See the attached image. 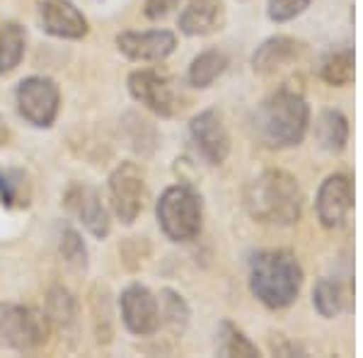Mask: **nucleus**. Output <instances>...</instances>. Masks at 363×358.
<instances>
[{"label": "nucleus", "mask_w": 363, "mask_h": 358, "mask_svg": "<svg viewBox=\"0 0 363 358\" xmlns=\"http://www.w3.org/2000/svg\"><path fill=\"white\" fill-rule=\"evenodd\" d=\"M245 211L262 225L291 228L303 216V189L298 179L286 169L269 167L247 181L242 191Z\"/></svg>", "instance_id": "f257e3e1"}, {"label": "nucleus", "mask_w": 363, "mask_h": 358, "mask_svg": "<svg viewBox=\"0 0 363 358\" xmlns=\"http://www.w3.org/2000/svg\"><path fill=\"white\" fill-rule=\"evenodd\" d=\"M255 136L264 148L286 150L301 145L310 128V104L298 90H281L272 92L259 102L252 116Z\"/></svg>", "instance_id": "f03ea898"}, {"label": "nucleus", "mask_w": 363, "mask_h": 358, "mask_svg": "<svg viewBox=\"0 0 363 358\" xmlns=\"http://www.w3.org/2000/svg\"><path fill=\"white\" fill-rule=\"evenodd\" d=\"M306 272L294 252L259 250L250 257L247 284L252 296L269 310L291 308L301 296Z\"/></svg>", "instance_id": "7ed1b4c3"}, {"label": "nucleus", "mask_w": 363, "mask_h": 358, "mask_svg": "<svg viewBox=\"0 0 363 358\" xmlns=\"http://www.w3.org/2000/svg\"><path fill=\"white\" fill-rule=\"evenodd\" d=\"M155 218L162 235L174 245L194 242L203 228V198L194 186L172 184L155 203Z\"/></svg>", "instance_id": "20e7f679"}, {"label": "nucleus", "mask_w": 363, "mask_h": 358, "mask_svg": "<svg viewBox=\"0 0 363 358\" xmlns=\"http://www.w3.org/2000/svg\"><path fill=\"white\" fill-rule=\"evenodd\" d=\"M51 325L44 310L17 303H0V342L8 349L27 354L42 349L49 339Z\"/></svg>", "instance_id": "39448f33"}, {"label": "nucleus", "mask_w": 363, "mask_h": 358, "mask_svg": "<svg viewBox=\"0 0 363 358\" xmlns=\"http://www.w3.org/2000/svg\"><path fill=\"white\" fill-rule=\"evenodd\" d=\"M15 107L25 124L51 128L61 111V87L49 75H29L15 87Z\"/></svg>", "instance_id": "423d86ee"}, {"label": "nucleus", "mask_w": 363, "mask_h": 358, "mask_svg": "<svg viewBox=\"0 0 363 358\" xmlns=\"http://www.w3.org/2000/svg\"><path fill=\"white\" fill-rule=\"evenodd\" d=\"M189 140L208 167H220L233 150V138L218 109H203L189 121Z\"/></svg>", "instance_id": "0eeeda50"}, {"label": "nucleus", "mask_w": 363, "mask_h": 358, "mask_svg": "<svg viewBox=\"0 0 363 358\" xmlns=\"http://www.w3.org/2000/svg\"><path fill=\"white\" fill-rule=\"evenodd\" d=\"M109 203L112 213L124 225H133L138 220L145 203V177L136 162H119L109 174Z\"/></svg>", "instance_id": "6e6552de"}, {"label": "nucleus", "mask_w": 363, "mask_h": 358, "mask_svg": "<svg viewBox=\"0 0 363 358\" xmlns=\"http://www.w3.org/2000/svg\"><path fill=\"white\" fill-rule=\"evenodd\" d=\"M63 208L95 240H107L112 233V213L104 206L102 194L87 181H73L63 191Z\"/></svg>", "instance_id": "1a4fd4ad"}, {"label": "nucleus", "mask_w": 363, "mask_h": 358, "mask_svg": "<svg viewBox=\"0 0 363 358\" xmlns=\"http://www.w3.org/2000/svg\"><path fill=\"white\" fill-rule=\"evenodd\" d=\"M126 90L133 97V102H138L140 107L160 116V119H169V116L177 114V92H174L169 78L157 73V70H131L126 78Z\"/></svg>", "instance_id": "9d476101"}, {"label": "nucleus", "mask_w": 363, "mask_h": 358, "mask_svg": "<svg viewBox=\"0 0 363 358\" xmlns=\"http://www.w3.org/2000/svg\"><path fill=\"white\" fill-rule=\"evenodd\" d=\"M119 315L126 332L133 337H150L160 330L157 296L143 284H128L119 296Z\"/></svg>", "instance_id": "9b49d317"}, {"label": "nucleus", "mask_w": 363, "mask_h": 358, "mask_svg": "<svg viewBox=\"0 0 363 358\" xmlns=\"http://www.w3.org/2000/svg\"><path fill=\"white\" fill-rule=\"evenodd\" d=\"M351 211H354V181L349 174L335 172L325 177L315 198V213L320 225L327 230H339L347 225Z\"/></svg>", "instance_id": "f8f14e48"}, {"label": "nucleus", "mask_w": 363, "mask_h": 358, "mask_svg": "<svg viewBox=\"0 0 363 358\" xmlns=\"http://www.w3.org/2000/svg\"><path fill=\"white\" fill-rule=\"evenodd\" d=\"M116 49L121 56L136 63H160L174 54L177 37L169 29H148V32L116 34Z\"/></svg>", "instance_id": "ddd939ff"}, {"label": "nucleus", "mask_w": 363, "mask_h": 358, "mask_svg": "<svg viewBox=\"0 0 363 358\" xmlns=\"http://www.w3.org/2000/svg\"><path fill=\"white\" fill-rule=\"evenodd\" d=\"M39 25L49 37L66 42H78L90 32V22L73 0H39Z\"/></svg>", "instance_id": "4468645a"}, {"label": "nucleus", "mask_w": 363, "mask_h": 358, "mask_svg": "<svg viewBox=\"0 0 363 358\" xmlns=\"http://www.w3.org/2000/svg\"><path fill=\"white\" fill-rule=\"evenodd\" d=\"M308 46L301 39L291 37V34H274V37L264 39L255 49L250 58V66L257 75H277L279 70L296 66L303 56H306Z\"/></svg>", "instance_id": "2eb2a0df"}, {"label": "nucleus", "mask_w": 363, "mask_h": 358, "mask_svg": "<svg viewBox=\"0 0 363 358\" xmlns=\"http://www.w3.org/2000/svg\"><path fill=\"white\" fill-rule=\"evenodd\" d=\"M228 13L223 0H189L179 15V32L186 37H208L225 27Z\"/></svg>", "instance_id": "dca6fc26"}, {"label": "nucleus", "mask_w": 363, "mask_h": 358, "mask_svg": "<svg viewBox=\"0 0 363 358\" xmlns=\"http://www.w3.org/2000/svg\"><path fill=\"white\" fill-rule=\"evenodd\" d=\"M34 198V184L27 169L0 165V206L8 211L29 208Z\"/></svg>", "instance_id": "f3484780"}, {"label": "nucleus", "mask_w": 363, "mask_h": 358, "mask_svg": "<svg viewBox=\"0 0 363 358\" xmlns=\"http://www.w3.org/2000/svg\"><path fill=\"white\" fill-rule=\"evenodd\" d=\"M44 315L49 320L51 330H73L80 320V303L75 293H70L66 286H51L44 298Z\"/></svg>", "instance_id": "a211bd4d"}, {"label": "nucleus", "mask_w": 363, "mask_h": 358, "mask_svg": "<svg viewBox=\"0 0 363 358\" xmlns=\"http://www.w3.org/2000/svg\"><path fill=\"white\" fill-rule=\"evenodd\" d=\"M315 140L322 150L342 152L349 143V119L339 109H325L315 119Z\"/></svg>", "instance_id": "6ab92c4d"}, {"label": "nucleus", "mask_w": 363, "mask_h": 358, "mask_svg": "<svg viewBox=\"0 0 363 358\" xmlns=\"http://www.w3.org/2000/svg\"><path fill=\"white\" fill-rule=\"evenodd\" d=\"M228 66H230V58H228L225 51L206 49L199 56H194V61L189 63L186 83L194 87V90H208V87L225 73Z\"/></svg>", "instance_id": "aec40b11"}, {"label": "nucleus", "mask_w": 363, "mask_h": 358, "mask_svg": "<svg viewBox=\"0 0 363 358\" xmlns=\"http://www.w3.org/2000/svg\"><path fill=\"white\" fill-rule=\"evenodd\" d=\"M121 133H124L128 148L138 152L140 157H150L157 150V145H160L157 128L148 119L136 114V111H126L124 114V119H121Z\"/></svg>", "instance_id": "412c9836"}, {"label": "nucleus", "mask_w": 363, "mask_h": 358, "mask_svg": "<svg viewBox=\"0 0 363 358\" xmlns=\"http://www.w3.org/2000/svg\"><path fill=\"white\" fill-rule=\"evenodd\" d=\"M354 75H356L354 49L344 46V49H335L322 56V61H320L322 83H327L330 87H347L354 83Z\"/></svg>", "instance_id": "4be33fe9"}, {"label": "nucleus", "mask_w": 363, "mask_h": 358, "mask_svg": "<svg viewBox=\"0 0 363 358\" xmlns=\"http://www.w3.org/2000/svg\"><path fill=\"white\" fill-rule=\"evenodd\" d=\"M216 354L225 358H259V346L230 320H220L216 332Z\"/></svg>", "instance_id": "5701e85b"}, {"label": "nucleus", "mask_w": 363, "mask_h": 358, "mask_svg": "<svg viewBox=\"0 0 363 358\" xmlns=\"http://www.w3.org/2000/svg\"><path fill=\"white\" fill-rule=\"evenodd\" d=\"M90 313H92V330H95L97 344L107 346L114 339V310H112V293L107 286L95 284L90 291Z\"/></svg>", "instance_id": "b1692460"}, {"label": "nucleus", "mask_w": 363, "mask_h": 358, "mask_svg": "<svg viewBox=\"0 0 363 358\" xmlns=\"http://www.w3.org/2000/svg\"><path fill=\"white\" fill-rule=\"evenodd\" d=\"M157 305H160V322L174 337H182V334L189 330L191 308L179 291L160 289V293H157Z\"/></svg>", "instance_id": "393cba45"}, {"label": "nucleus", "mask_w": 363, "mask_h": 358, "mask_svg": "<svg viewBox=\"0 0 363 358\" xmlns=\"http://www.w3.org/2000/svg\"><path fill=\"white\" fill-rule=\"evenodd\" d=\"M27 51L25 27L17 22H5L0 29V75H10L22 63Z\"/></svg>", "instance_id": "a878e982"}, {"label": "nucleus", "mask_w": 363, "mask_h": 358, "mask_svg": "<svg viewBox=\"0 0 363 358\" xmlns=\"http://www.w3.org/2000/svg\"><path fill=\"white\" fill-rule=\"evenodd\" d=\"M347 291L337 279H320L313 289V308L320 317L335 320L347 310Z\"/></svg>", "instance_id": "bb28decb"}, {"label": "nucleus", "mask_w": 363, "mask_h": 358, "mask_svg": "<svg viewBox=\"0 0 363 358\" xmlns=\"http://www.w3.org/2000/svg\"><path fill=\"white\" fill-rule=\"evenodd\" d=\"M58 254H61V259L66 262L70 269H75V272H87V267H90V252H87L83 235L70 225L61 230V237H58Z\"/></svg>", "instance_id": "cd10ccee"}, {"label": "nucleus", "mask_w": 363, "mask_h": 358, "mask_svg": "<svg viewBox=\"0 0 363 358\" xmlns=\"http://www.w3.org/2000/svg\"><path fill=\"white\" fill-rule=\"evenodd\" d=\"M310 3L313 0H267V15L272 22L284 25V22L301 17L310 8Z\"/></svg>", "instance_id": "c85d7f7f"}, {"label": "nucleus", "mask_w": 363, "mask_h": 358, "mask_svg": "<svg viewBox=\"0 0 363 358\" xmlns=\"http://www.w3.org/2000/svg\"><path fill=\"white\" fill-rule=\"evenodd\" d=\"M184 3V0H145L143 3V15L148 17V20H165L174 13V10L179 8V5Z\"/></svg>", "instance_id": "c756f323"}, {"label": "nucleus", "mask_w": 363, "mask_h": 358, "mask_svg": "<svg viewBox=\"0 0 363 358\" xmlns=\"http://www.w3.org/2000/svg\"><path fill=\"white\" fill-rule=\"evenodd\" d=\"M272 354L274 356H308V349L306 346H301L298 342H291V339L286 337H279L272 342Z\"/></svg>", "instance_id": "7c9ffc66"}]
</instances>
